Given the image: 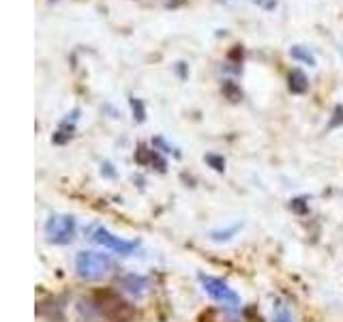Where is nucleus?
Here are the masks:
<instances>
[{"instance_id": "obj_1", "label": "nucleus", "mask_w": 343, "mask_h": 322, "mask_svg": "<svg viewBox=\"0 0 343 322\" xmlns=\"http://www.w3.org/2000/svg\"><path fill=\"white\" fill-rule=\"evenodd\" d=\"M114 268V260L108 254H97V252H80L75 258V273L80 279L86 282H97L103 279Z\"/></svg>"}, {"instance_id": "obj_2", "label": "nucleus", "mask_w": 343, "mask_h": 322, "mask_svg": "<svg viewBox=\"0 0 343 322\" xmlns=\"http://www.w3.org/2000/svg\"><path fill=\"white\" fill-rule=\"evenodd\" d=\"M99 311L110 322H133L135 316H138V311H135V307L129 301H122L120 296H114V294H105L101 299Z\"/></svg>"}, {"instance_id": "obj_3", "label": "nucleus", "mask_w": 343, "mask_h": 322, "mask_svg": "<svg viewBox=\"0 0 343 322\" xmlns=\"http://www.w3.org/2000/svg\"><path fill=\"white\" fill-rule=\"evenodd\" d=\"M75 219L71 215H51L45 224V234L49 243L67 245L75 236Z\"/></svg>"}, {"instance_id": "obj_4", "label": "nucleus", "mask_w": 343, "mask_h": 322, "mask_svg": "<svg viewBox=\"0 0 343 322\" xmlns=\"http://www.w3.org/2000/svg\"><path fill=\"white\" fill-rule=\"evenodd\" d=\"M200 284L204 286V290H206V292H208L215 301H221L223 305L236 307L238 303H241L238 294L223 282V279H217V277H210V275H200Z\"/></svg>"}, {"instance_id": "obj_5", "label": "nucleus", "mask_w": 343, "mask_h": 322, "mask_svg": "<svg viewBox=\"0 0 343 322\" xmlns=\"http://www.w3.org/2000/svg\"><path fill=\"white\" fill-rule=\"evenodd\" d=\"M92 241L103 245V247H108V249H112V252H116V254H122V256L133 254V249L138 247V243H135V241H122L120 236H114L112 232L105 230V228H97L95 234H92Z\"/></svg>"}, {"instance_id": "obj_6", "label": "nucleus", "mask_w": 343, "mask_h": 322, "mask_svg": "<svg viewBox=\"0 0 343 322\" xmlns=\"http://www.w3.org/2000/svg\"><path fill=\"white\" fill-rule=\"evenodd\" d=\"M120 286L127 290V292L135 294V296H144V294L148 292V288H150L148 279L142 277V275H124L120 279Z\"/></svg>"}, {"instance_id": "obj_7", "label": "nucleus", "mask_w": 343, "mask_h": 322, "mask_svg": "<svg viewBox=\"0 0 343 322\" xmlns=\"http://www.w3.org/2000/svg\"><path fill=\"white\" fill-rule=\"evenodd\" d=\"M307 88H309L307 76L300 69H294L292 73H289V90L296 92V95H303V92H307Z\"/></svg>"}, {"instance_id": "obj_8", "label": "nucleus", "mask_w": 343, "mask_h": 322, "mask_svg": "<svg viewBox=\"0 0 343 322\" xmlns=\"http://www.w3.org/2000/svg\"><path fill=\"white\" fill-rule=\"evenodd\" d=\"M221 92L225 95V99H230L232 103L243 101V90H241V86H238L236 82H232V80H223V84H221Z\"/></svg>"}, {"instance_id": "obj_9", "label": "nucleus", "mask_w": 343, "mask_h": 322, "mask_svg": "<svg viewBox=\"0 0 343 322\" xmlns=\"http://www.w3.org/2000/svg\"><path fill=\"white\" fill-rule=\"evenodd\" d=\"M289 56H292V58H296V60H303V62H307L309 67H313V65H315V58H313V54H311V52H307L305 47H300V45H294L292 49H289Z\"/></svg>"}, {"instance_id": "obj_10", "label": "nucleus", "mask_w": 343, "mask_h": 322, "mask_svg": "<svg viewBox=\"0 0 343 322\" xmlns=\"http://www.w3.org/2000/svg\"><path fill=\"white\" fill-rule=\"evenodd\" d=\"M131 108H133V118L142 122L144 118H146V110H144V103L140 99H131Z\"/></svg>"}, {"instance_id": "obj_11", "label": "nucleus", "mask_w": 343, "mask_h": 322, "mask_svg": "<svg viewBox=\"0 0 343 322\" xmlns=\"http://www.w3.org/2000/svg\"><path fill=\"white\" fill-rule=\"evenodd\" d=\"M206 161H208L217 172H223L225 170V159L219 157V155H206Z\"/></svg>"}, {"instance_id": "obj_12", "label": "nucleus", "mask_w": 343, "mask_h": 322, "mask_svg": "<svg viewBox=\"0 0 343 322\" xmlns=\"http://www.w3.org/2000/svg\"><path fill=\"white\" fill-rule=\"evenodd\" d=\"M227 60H234V62H238V65H241V60H243V47H241V45H234V47L230 49V54H227Z\"/></svg>"}, {"instance_id": "obj_13", "label": "nucleus", "mask_w": 343, "mask_h": 322, "mask_svg": "<svg viewBox=\"0 0 343 322\" xmlns=\"http://www.w3.org/2000/svg\"><path fill=\"white\" fill-rule=\"evenodd\" d=\"M341 122H343V108L337 106V110H335V118L330 120V127H337V125H341Z\"/></svg>"}, {"instance_id": "obj_14", "label": "nucleus", "mask_w": 343, "mask_h": 322, "mask_svg": "<svg viewBox=\"0 0 343 322\" xmlns=\"http://www.w3.org/2000/svg\"><path fill=\"white\" fill-rule=\"evenodd\" d=\"M236 230H238V228H232V230H227V232H215L213 238H215V241H227V238H230V234H234Z\"/></svg>"}, {"instance_id": "obj_15", "label": "nucleus", "mask_w": 343, "mask_h": 322, "mask_svg": "<svg viewBox=\"0 0 343 322\" xmlns=\"http://www.w3.org/2000/svg\"><path fill=\"white\" fill-rule=\"evenodd\" d=\"M163 7H168V9H176V7H182L187 0H161Z\"/></svg>"}, {"instance_id": "obj_16", "label": "nucleus", "mask_w": 343, "mask_h": 322, "mask_svg": "<svg viewBox=\"0 0 343 322\" xmlns=\"http://www.w3.org/2000/svg\"><path fill=\"white\" fill-rule=\"evenodd\" d=\"M273 322H294V320H292V316H289L287 311H279Z\"/></svg>"}, {"instance_id": "obj_17", "label": "nucleus", "mask_w": 343, "mask_h": 322, "mask_svg": "<svg viewBox=\"0 0 343 322\" xmlns=\"http://www.w3.org/2000/svg\"><path fill=\"white\" fill-rule=\"evenodd\" d=\"M49 3H58V0H49Z\"/></svg>"}]
</instances>
